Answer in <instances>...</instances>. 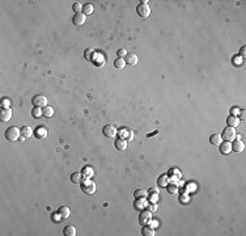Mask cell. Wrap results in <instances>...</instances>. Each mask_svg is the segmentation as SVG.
I'll use <instances>...</instances> for the list:
<instances>
[{"label":"cell","mask_w":246,"mask_h":236,"mask_svg":"<svg viewBox=\"0 0 246 236\" xmlns=\"http://www.w3.org/2000/svg\"><path fill=\"white\" fill-rule=\"evenodd\" d=\"M20 130H21V135L25 137V138H30L34 134V131H33V129L30 126H24V127H21Z\"/></svg>","instance_id":"20"},{"label":"cell","mask_w":246,"mask_h":236,"mask_svg":"<svg viewBox=\"0 0 246 236\" xmlns=\"http://www.w3.org/2000/svg\"><path fill=\"white\" fill-rule=\"evenodd\" d=\"M238 123H240V120H238V117H236V115H229L228 118H227V125L229 127H237L238 126Z\"/></svg>","instance_id":"18"},{"label":"cell","mask_w":246,"mask_h":236,"mask_svg":"<svg viewBox=\"0 0 246 236\" xmlns=\"http://www.w3.org/2000/svg\"><path fill=\"white\" fill-rule=\"evenodd\" d=\"M168 176H169V181L178 184V180L181 179V172H180V169H177V168H170L168 172Z\"/></svg>","instance_id":"8"},{"label":"cell","mask_w":246,"mask_h":236,"mask_svg":"<svg viewBox=\"0 0 246 236\" xmlns=\"http://www.w3.org/2000/svg\"><path fill=\"white\" fill-rule=\"evenodd\" d=\"M32 104L34 108H44L47 106V97L43 94H37L32 99Z\"/></svg>","instance_id":"5"},{"label":"cell","mask_w":246,"mask_h":236,"mask_svg":"<svg viewBox=\"0 0 246 236\" xmlns=\"http://www.w3.org/2000/svg\"><path fill=\"white\" fill-rule=\"evenodd\" d=\"M94 53V51H93V49H86L85 50V53H84V56H85V59H86V61L88 62H92V56H91V54H93Z\"/></svg>","instance_id":"35"},{"label":"cell","mask_w":246,"mask_h":236,"mask_svg":"<svg viewBox=\"0 0 246 236\" xmlns=\"http://www.w3.org/2000/svg\"><path fill=\"white\" fill-rule=\"evenodd\" d=\"M80 188L85 194L91 196L96 191V184H94V181H92V179H84L80 182Z\"/></svg>","instance_id":"1"},{"label":"cell","mask_w":246,"mask_h":236,"mask_svg":"<svg viewBox=\"0 0 246 236\" xmlns=\"http://www.w3.org/2000/svg\"><path fill=\"white\" fill-rule=\"evenodd\" d=\"M86 21V16L84 13H75V16L72 17V23L75 25H83Z\"/></svg>","instance_id":"12"},{"label":"cell","mask_w":246,"mask_h":236,"mask_svg":"<svg viewBox=\"0 0 246 236\" xmlns=\"http://www.w3.org/2000/svg\"><path fill=\"white\" fill-rule=\"evenodd\" d=\"M136 13L139 14L140 17H143V19H147L151 14V8H149V5H148L147 0L140 2V4L136 7Z\"/></svg>","instance_id":"3"},{"label":"cell","mask_w":246,"mask_h":236,"mask_svg":"<svg viewBox=\"0 0 246 236\" xmlns=\"http://www.w3.org/2000/svg\"><path fill=\"white\" fill-rule=\"evenodd\" d=\"M83 180H84L83 173H80V172H75V173H72V174H71V181H72L73 184H80Z\"/></svg>","instance_id":"24"},{"label":"cell","mask_w":246,"mask_h":236,"mask_svg":"<svg viewBox=\"0 0 246 236\" xmlns=\"http://www.w3.org/2000/svg\"><path fill=\"white\" fill-rule=\"evenodd\" d=\"M157 184H159V186H161V188H165L168 184H169V176L168 174H161L160 177H159V180H157Z\"/></svg>","instance_id":"21"},{"label":"cell","mask_w":246,"mask_h":236,"mask_svg":"<svg viewBox=\"0 0 246 236\" xmlns=\"http://www.w3.org/2000/svg\"><path fill=\"white\" fill-rule=\"evenodd\" d=\"M124 61H126V64L135 66L139 62V58H138L136 54H127V55H126V58H124Z\"/></svg>","instance_id":"17"},{"label":"cell","mask_w":246,"mask_h":236,"mask_svg":"<svg viewBox=\"0 0 246 236\" xmlns=\"http://www.w3.org/2000/svg\"><path fill=\"white\" fill-rule=\"evenodd\" d=\"M47 134H49V131L46 126H38L37 129H34V137L37 139H46Z\"/></svg>","instance_id":"9"},{"label":"cell","mask_w":246,"mask_h":236,"mask_svg":"<svg viewBox=\"0 0 246 236\" xmlns=\"http://www.w3.org/2000/svg\"><path fill=\"white\" fill-rule=\"evenodd\" d=\"M219 148H220V152L222 155H228V153H230V151H232V144H230V142L224 141V142H221L219 144Z\"/></svg>","instance_id":"13"},{"label":"cell","mask_w":246,"mask_h":236,"mask_svg":"<svg viewBox=\"0 0 246 236\" xmlns=\"http://www.w3.org/2000/svg\"><path fill=\"white\" fill-rule=\"evenodd\" d=\"M133 197L135 198H147L148 197V191L144 189H138L133 191Z\"/></svg>","instance_id":"29"},{"label":"cell","mask_w":246,"mask_h":236,"mask_svg":"<svg viewBox=\"0 0 246 236\" xmlns=\"http://www.w3.org/2000/svg\"><path fill=\"white\" fill-rule=\"evenodd\" d=\"M141 235L143 236H154V228H152L151 226H143V230H141Z\"/></svg>","instance_id":"23"},{"label":"cell","mask_w":246,"mask_h":236,"mask_svg":"<svg viewBox=\"0 0 246 236\" xmlns=\"http://www.w3.org/2000/svg\"><path fill=\"white\" fill-rule=\"evenodd\" d=\"M133 206H135V209L136 210H144V209H147V206H148V202L145 201V198H136V201L133 202Z\"/></svg>","instance_id":"15"},{"label":"cell","mask_w":246,"mask_h":236,"mask_svg":"<svg viewBox=\"0 0 246 236\" xmlns=\"http://www.w3.org/2000/svg\"><path fill=\"white\" fill-rule=\"evenodd\" d=\"M72 9L75 13H83L81 11H83V5H81V3H75L72 5Z\"/></svg>","instance_id":"34"},{"label":"cell","mask_w":246,"mask_h":236,"mask_svg":"<svg viewBox=\"0 0 246 236\" xmlns=\"http://www.w3.org/2000/svg\"><path fill=\"white\" fill-rule=\"evenodd\" d=\"M147 210H149L151 212H154L156 210H157V205H156V202H148Z\"/></svg>","instance_id":"36"},{"label":"cell","mask_w":246,"mask_h":236,"mask_svg":"<svg viewBox=\"0 0 246 236\" xmlns=\"http://www.w3.org/2000/svg\"><path fill=\"white\" fill-rule=\"evenodd\" d=\"M58 212L60 214V217L63 219H67L71 215V210H70V207H67V206H60V207L58 209Z\"/></svg>","instance_id":"19"},{"label":"cell","mask_w":246,"mask_h":236,"mask_svg":"<svg viewBox=\"0 0 246 236\" xmlns=\"http://www.w3.org/2000/svg\"><path fill=\"white\" fill-rule=\"evenodd\" d=\"M151 219H152V212H151L149 210L144 209V210H141V211H140V215H139V223H140L141 226L148 224V223H149V220H151Z\"/></svg>","instance_id":"6"},{"label":"cell","mask_w":246,"mask_h":236,"mask_svg":"<svg viewBox=\"0 0 246 236\" xmlns=\"http://www.w3.org/2000/svg\"><path fill=\"white\" fill-rule=\"evenodd\" d=\"M238 114H240V118H238V120H241V121H245L246 120V110L245 109H241Z\"/></svg>","instance_id":"38"},{"label":"cell","mask_w":246,"mask_h":236,"mask_svg":"<svg viewBox=\"0 0 246 236\" xmlns=\"http://www.w3.org/2000/svg\"><path fill=\"white\" fill-rule=\"evenodd\" d=\"M83 176H84V179H92L93 177V174H94V169L92 168V167H84L83 168Z\"/></svg>","instance_id":"22"},{"label":"cell","mask_w":246,"mask_h":236,"mask_svg":"<svg viewBox=\"0 0 246 236\" xmlns=\"http://www.w3.org/2000/svg\"><path fill=\"white\" fill-rule=\"evenodd\" d=\"M21 137V130L16 126H12V127H8L5 131V138L8 139L9 142H16L18 141V138Z\"/></svg>","instance_id":"2"},{"label":"cell","mask_w":246,"mask_h":236,"mask_svg":"<svg viewBox=\"0 0 246 236\" xmlns=\"http://www.w3.org/2000/svg\"><path fill=\"white\" fill-rule=\"evenodd\" d=\"M236 137H237L236 129L234 127H229V126H227V129H224V131H222V134H221V138L224 139V141H227V142H233L236 139Z\"/></svg>","instance_id":"4"},{"label":"cell","mask_w":246,"mask_h":236,"mask_svg":"<svg viewBox=\"0 0 246 236\" xmlns=\"http://www.w3.org/2000/svg\"><path fill=\"white\" fill-rule=\"evenodd\" d=\"M83 13L85 14V16H88V14H92L93 13V5L92 4H84L83 5Z\"/></svg>","instance_id":"32"},{"label":"cell","mask_w":246,"mask_h":236,"mask_svg":"<svg viewBox=\"0 0 246 236\" xmlns=\"http://www.w3.org/2000/svg\"><path fill=\"white\" fill-rule=\"evenodd\" d=\"M58 219H63L62 217H60V214H59L58 211L54 214V215H53V220H54V222H58Z\"/></svg>","instance_id":"40"},{"label":"cell","mask_w":246,"mask_h":236,"mask_svg":"<svg viewBox=\"0 0 246 236\" xmlns=\"http://www.w3.org/2000/svg\"><path fill=\"white\" fill-rule=\"evenodd\" d=\"M32 115H33V118H41L43 115L42 108H33L32 109Z\"/></svg>","instance_id":"31"},{"label":"cell","mask_w":246,"mask_h":236,"mask_svg":"<svg viewBox=\"0 0 246 236\" xmlns=\"http://www.w3.org/2000/svg\"><path fill=\"white\" fill-rule=\"evenodd\" d=\"M42 112H43V115L44 117H47V118H50L51 115L54 114V109L51 108L50 105H47V106H44V108H42Z\"/></svg>","instance_id":"30"},{"label":"cell","mask_w":246,"mask_h":236,"mask_svg":"<svg viewBox=\"0 0 246 236\" xmlns=\"http://www.w3.org/2000/svg\"><path fill=\"white\" fill-rule=\"evenodd\" d=\"M0 106L2 108H11V100L8 97H3L0 101Z\"/></svg>","instance_id":"33"},{"label":"cell","mask_w":246,"mask_h":236,"mask_svg":"<svg viewBox=\"0 0 246 236\" xmlns=\"http://www.w3.org/2000/svg\"><path fill=\"white\" fill-rule=\"evenodd\" d=\"M221 142H222V138H221L220 134H212L210 137V143L213 144V146H219Z\"/></svg>","instance_id":"26"},{"label":"cell","mask_w":246,"mask_h":236,"mask_svg":"<svg viewBox=\"0 0 246 236\" xmlns=\"http://www.w3.org/2000/svg\"><path fill=\"white\" fill-rule=\"evenodd\" d=\"M114 146H115V148L118 151H124L126 148H127V141L119 137V138H117L114 141Z\"/></svg>","instance_id":"11"},{"label":"cell","mask_w":246,"mask_h":236,"mask_svg":"<svg viewBox=\"0 0 246 236\" xmlns=\"http://www.w3.org/2000/svg\"><path fill=\"white\" fill-rule=\"evenodd\" d=\"M114 67L118 68V70L124 68L126 67V61H124L123 58H117L115 61H114Z\"/></svg>","instance_id":"28"},{"label":"cell","mask_w":246,"mask_h":236,"mask_svg":"<svg viewBox=\"0 0 246 236\" xmlns=\"http://www.w3.org/2000/svg\"><path fill=\"white\" fill-rule=\"evenodd\" d=\"M117 55H118V58H126V55H127V50H126V49H119L117 51Z\"/></svg>","instance_id":"37"},{"label":"cell","mask_w":246,"mask_h":236,"mask_svg":"<svg viewBox=\"0 0 246 236\" xmlns=\"http://www.w3.org/2000/svg\"><path fill=\"white\" fill-rule=\"evenodd\" d=\"M12 109L11 108H2L0 110V120L2 122H8L11 118H12Z\"/></svg>","instance_id":"10"},{"label":"cell","mask_w":246,"mask_h":236,"mask_svg":"<svg viewBox=\"0 0 246 236\" xmlns=\"http://www.w3.org/2000/svg\"><path fill=\"white\" fill-rule=\"evenodd\" d=\"M102 134L106 138H114L118 134V131H117V127L114 125H106V126L102 127Z\"/></svg>","instance_id":"7"},{"label":"cell","mask_w":246,"mask_h":236,"mask_svg":"<svg viewBox=\"0 0 246 236\" xmlns=\"http://www.w3.org/2000/svg\"><path fill=\"white\" fill-rule=\"evenodd\" d=\"M149 223H151V227H152V228H156V227L159 226V220H152V219H151Z\"/></svg>","instance_id":"41"},{"label":"cell","mask_w":246,"mask_h":236,"mask_svg":"<svg viewBox=\"0 0 246 236\" xmlns=\"http://www.w3.org/2000/svg\"><path fill=\"white\" fill-rule=\"evenodd\" d=\"M18 141H20V142H24V141H25V137H22V135H21V137L18 138Z\"/></svg>","instance_id":"44"},{"label":"cell","mask_w":246,"mask_h":236,"mask_svg":"<svg viewBox=\"0 0 246 236\" xmlns=\"http://www.w3.org/2000/svg\"><path fill=\"white\" fill-rule=\"evenodd\" d=\"M240 110H241V109H238V108H232V110H230V115H236V117H238V113H240Z\"/></svg>","instance_id":"39"},{"label":"cell","mask_w":246,"mask_h":236,"mask_svg":"<svg viewBox=\"0 0 246 236\" xmlns=\"http://www.w3.org/2000/svg\"><path fill=\"white\" fill-rule=\"evenodd\" d=\"M245 150V143L241 141V139H236L232 143V151L234 152H242Z\"/></svg>","instance_id":"14"},{"label":"cell","mask_w":246,"mask_h":236,"mask_svg":"<svg viewBox=\"0 0 246 236\" xmlns=\"http://www.w3.org/2000/svg\"><path fill=\"white\" fill-rule=\"evenodd\" d=\"M119 135H121V138H123V139H126V141H131L132 139V137H133V132L130 130V129H127V127H123L121 131H119Z\"/></svg>","instance_id":"16"},{"label":"cell","mask_w":246,"mask_h":236,"mask_svg":"<svg viewBox=\"0 0 246 236\" xmlns=\"http://www.w3.org/2000/svg\"><path fill=\"white\" fill-rule=\"evenodd\" d=\"M181 201H182V203H186L189 201V198L187 197H185V196H181Z\"/></svg>","instance_id":"43"},{"label":"cell","mask_w":246,"mask_h":236,"mask_svg":"<svg viewBox=\"0 0 246 236\" xmlns=\"http://www.w3.org/2000/svg\"><path fill=\"white\" fill-rule=\"evenodd\" d=\"M245 53H246V47L243 46V47H241V50H240V55L243 58V56H245Z\"/></svg>","instance_id":"42"},{"label":"cell","mask_w":246,"mask_h":236,"mask_svg":"<svg viewBox=\"0 0 246 236\" xmlns=\"http://www.w3.org/2000/svg\"><path fill=\"white\" fill-rule=\"evenodd\" d=\"M166 188V191L169 194H175L178 191V184H174V182H169L168 185L165 186Z\"/></svg>","instance_id":"27"},{"label":"cell","mask_w":246,"mask_h":236,"mask_svg":"<svg viewBox=\"0 0 246 236\" xmlns=\"http://www.w3.org/2000/svg\"><path fill=\"white\" fill-rule=\"evenodd\" d=\"M63 235L64 236H75L76 235V228L73 226H65L64 230H63Z\"/></svg>","instance_id":"25"}]
</instances>
